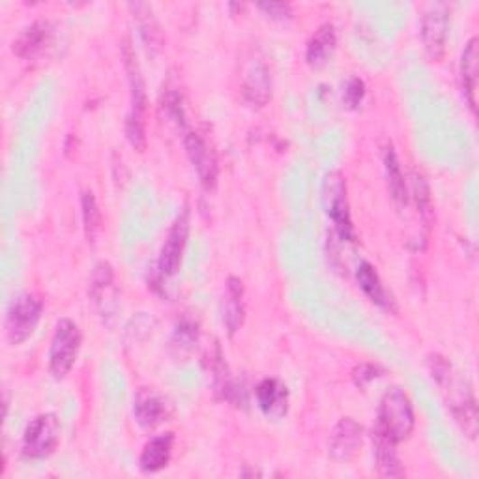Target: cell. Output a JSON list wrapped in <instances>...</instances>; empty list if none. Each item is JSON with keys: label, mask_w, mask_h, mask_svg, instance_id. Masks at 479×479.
Returning <instances> with one entry per match:
<instances>
[{"label": "cell", "mask_w": 479, "mask_h": 479, "mask_svg": "<svg viewBox=\"0 0 479 479\" xmlns=\"http://www.w3.org/2000/svg\"><path fill=\"white\" fill-rule=\"evenodd\" d=\"M364 428L358 421L352 418H343L330 437V456L336 461H350L358 453V447L362 446Z\"/></svg>", "instance_id": "obj_13"}, {"label": "cell", "mask_w": 479, "mask_h": 479, "mask_svg": "<svg viewBox=\"0 0 479 479\" xmlns=\"http://www.w3.org/2000/svg\"><path fill=\"white\" fill-rule=\"evenodd\" d=\"M51 24L47 21H36L31 27L24 29L14 41V53L21 59H32L51 41Z\"/></svg>", "instance_id": "obj_16"}, {"label": "cell", "mask_w": 479, "mask_h": 479, "mask_svg": "<svg viewBox=\"0 0 479 479\" xmlns=\"http://www.w3.org/2000/svg\"><path fill=\"white\" fill-rule=\"evenodd\" d=\"M322 205L326 216L334 221L341 238L345 240L355 238V226H352L348 200H346V184H345V176L341 172L334 170L324 179Z\"/></svg>", "instance_id": "obj_6"}, {"label": "cell", "mask_w": 479, "mask_h": 479, "mask_svg": "<svg viewBox=\"0 0 479 479\" xmlns=\"http://www.w3.org/2000/svg\"><path fill=\"white\" fill-rule=\"evenodd\" d=\"M124 64L128 71L130 88H132V111L125 120V137L132 143V146L139 152H143L146 146V90L144 81L135 60V55L130 45H124Z\"/></svg>", "instance_id": "obj_3"}, {"label": "cell", "mask_w": 479, "mask_h": 479, "mask_svg": "<svg viewBox=\"0 0 479 479\" xmlns=\"http://www.w3.org/2000/svg\"><path fill=\"white\" fill-rule=\"evenodd\" d=\"M184 144H186V152L189 156V161L198 174L200 184H203L207 189H212L217 182V161L210 146L207 144L203 137L193 132L186 134Z\"/></svg>", "instance_id": "obj_12"}, {"label": "cell", "mask_w": 479, "mask_h": 479, "mask_svg": "<svg viewBox=\"0 0 479 479\" xmlns=\"http://www.w3.org/2000/svg\"><path fill=\"white\" fill-rule=\"evenodd\" d=\"M195 343H197V327L193 324L182 322L179 327H176L174 337H172V346L174 348H180V352L184 348L191 350Z\"/></svg>", "instance_id": "obj_27"}, {"label": "cell", "mask_w": 479, "mask_h": 479, "mask_svg": "<svg viewBox=\"0 0 479 479\" xmlns=\"http://www.w3.org/2000/svg\"><path fill=\"white\" fill-rule=\"evenodd\" d=\"M223 322L231 336H235L244 324V285L238 277H229V280H226Z\"/></svg>", "instance_id": "obj_18"}, {"label": "cell", "mask_w": 479, "mask_h": 479, "mask_svg": "<svg viewBox=\"0 0 479 479\" xmlns=\"http://www.w3.org/2000/svg\"><path fill=\"white\" fill-rule=\"evenodd\" d=\"M427 364L442 391L444 393L451 391L447 401H451L453 416H456V419L461 423L465 435H468L474 440L477 435V409L470 390H463V381L456 378V373H453L446 358L433 355L427 358Z\"/></svg>", "instance_id": "obj_1"}, {"label": "cell", "mask_w": 479, "mask_h": 479, "mask_svg": "<svg viewBox=\"0 0 479 479\" xmlns=\"http://www.w3.org/2000/svg\"><path fill=\"white\" fill-rule=\"evenodd\" d=\"M364 96H365V85L360 78H350L345 92H343V102L348 109H358L364 102Z\"/></svg>", "instance_id": "obj_26"}, {"label": "cell", "mask_w": 479, "mask_h": 479, "mask_svg": "<svg viewBox=\"0 0 479 479\" xmlns=\"http://www.w3.org/2000/svg\"><path fill=\"white\" fill-rule=\"evenodd\" d=\"M60 440V421L55 414L36 416L23 435V453L31 459H45L57 449Z\"/></svg>", "instance_id": "obj_7"}, {"label": "cell", "mask_w": 479, "mask_h": 479, "mask_svg": "<svg viewBox=\"0 0 479 479\" xmlns=\"http://www.w3.org/2000/svg\"><path fill=\"white\" fill-rule=\"evenodd\" d=\"M130 10L134 12V17L137 21V27H139L141 38H143V41H144L148 51L150 53L161 51V47H163V32H161L160 23L154 17L152 6L144 5V3H135V5H130Z\"/></svg>", "instance_id": "obj_19"}, {"label": "cell", "mask_w": 479, "mask_h": 479, "mask_svg": "<svg viewBox=\"0 0 479 479\" xmlns=\"http://www.w3.org/2000/svg\"><path fill=\"white\" fill-rule=\"evenodd\" d=\"M43 304L41 299L34 294H19L12 299V304L6 311L5 332L10 345L17 346L27 341L41 318Z\"/></svg>", "instance_id": "obj_4"}, {"label": "cell", "mask_w": 479, "mask_h": 479, "mask_svg": "<svg viewBox=\"0 0 479 479\" xmlns=\"http://www.w3.org/2000/svg\"><path fill=\"white\" fill-rule=\"evenodd\" d=\"M113 283H115L113 266L109 263L96 264L90 283V294L96 299V304H102V301L106 304V299H109V290L113 289Z\"/></svg>", "instance_id": "obj_24"}, {"label": "cell", "mask_w": 479, "mask_h": 479, "mask_svg": "<svg viewBox=\"0 0 479 479\" xmlns=\"http://www.w3.org/2000/svg\"><path fill=\"white\" fill-rule=\"evenodd\" d=\"M189 235V210L186 208L176 221L172 223L170 231L165 238V244L161 247V255H160V272L165 277L174 275L180 270L182 264V253L188 242Z\"/></svg>", "instance_id": "obj_11"}, {"label": "cell", "mask_w": 479, "mask_h": 479, "mask_svg": "<svg viewBox=\"0 0 479 479\" xmlns=\"http://www.w3.org/2000/svg\"><path fill=\"white\" fill-rule=\"evenodd\" d=\"M479 62V47H477V38H472L466 47H465V53L461 59V81H463V92L466 102L472 109V113H475L477 107V68Z\"/></svg>", "instance_id": "obj_20"}, {"label": "cell", "mask_w": 479, "mask_h": 479, "mask_svg": "<svg viewBox=\"0 0 479 479\" xmlns=\"http://www.w3.org/2000/svg\"><path fill=\"white\" fill-rule=\"evenodd\" d=\"M81 330L79 326L69 318H62L57 324V330L51 341V350H49V371L55 378H64L78 362L79 348H81Z\"/></svg>", "instance_id": "obj_5"}, {"label": "cell", "mask_w": 479, "mask_h": 479, "mask_svg": "<svg viewBox=\"0 0 479 479\" xmlns=\"http://www.w3.org/2000/svg\"><path fill=\"white\" fill-rule=\"evenodd\" d=\"M356 277H358V283L362 287V290L365 292V296L374 301L376 306H381L384 309H390L391 308V298L386 290V287L382 285L381 281V275L376 273L374 266L369 264V263H362L358 266V272H356Z\"/></svg>", "instance_id": "obj_21"}, {"label": "cell", "mask_w": 479, "mask_h": 479, "mask_svg": "<svg viewBox=\"0 0 479 479\" xmlns=\"http://www.w3.org/2000/svg\"><path fill=\"white\" fill-rule=\"evenodd\" d=\"M172 446H174L172 433L154 437L144 446V449L141 453V459H139L141 470L144 474H156V472L163 470L170 463Z\"/></svg>", "instance_id": "obj_17"}, {"label": "cell", "mask_w": 479, "mask_h": 479, "mask_svg": "<svg viewBox=\"0 0 479 479\" xmlns=\"http://www.w3.org/2000/svg\"><path fill=\"white\" fill-rule=\"evenodd\" d=\"M414 431V410L409 395L393 388L390 390L378 407V419L374 433L386 437L388 440L401 444L410 438Z\"/></svg>", "instance_id": "obj_2"}, {"label": "cell", "mask_w": 479, "mask_h": 479, "mask_svg": "<svg viewBox=\"0 0 479 479\" xmlns=\"http://www.w3.org/2000/svg\"><path fill=\"white\" fill-rule=\"evenodd\" d=\"M81 207H83V223H85L87 240L90 244H94L99 231H102V212H99V208H97L96 197L92 191L83 193Z\"/></svg>", "instance_id": "obj_25"}, {"label": "cell", "mask_w": 479, "mask_h": 479, "mask_svg": "<svg viewBox=\"0 0 479 479\" xmlns=\"http://www.w3.org/2000/svg\"><path fill=\"white\" fill-rule=\"evenodd\" d=\"M134 414L143 428H156L172 416V402L152 388H141L134 401Z\"/></svg>", "instance_id": "obj_10"}, {"label": "cell", "mask_w": 479, "mask_h": 479, "mask_svg": "<svg viewBox=\"0 0 479 479\" xmlns=\"http://www.w3.org/2000/svg\"><path fill=\"white\" fill-rule=\"evenodd\" d=\"M336 45H337L336 27L330 23L322 24V27H318V31H315V34L311 36V40L308 43V51H306L308 64L315 69L324 68L334 57Z\"/></svg>", "instance_id": "obj_14"}, {"label": "cell", "mask_w": 479, "mask_h": 479, "mask_svg": "<svg viewBox=\"0 0 479 479\" xmlns=\"http://www.w3.org/2000/svg\"><path fill=\"white\" fill-rule=\"evenodd\" d=\"M373 440H374V457H376V466L381 475L384 477H399V475H405V470L401 468V461L397 456V449H395V442L388 440L386 437L373 433Z\"/></svg>", "instance_id": "obj_22"}, {"label": "cell", "mask_w": 479, "mask_h": 479, "mask_svg": "<svg viewBox=\"0 0 479 479\" xmlns=\"http://www.w3.org/2000/svg\"><path fill=\"white\" fill-rule=\"evenodd\" d=\"M259 8L263 12L268 14V17L277 19V21H289L292 17V8L289 5H277V3H270V5H259Z\"/></svg>", "instance_id": "obj_28"}, {"label": "cell", "mask_w": 479, "mask_h": 479, "mask_svg": "<svg viewBox=\"0 0 479 479\" xmlns=\"http://www.w3.org/2000/svg\"><path fill=\"white\" fill-rule=\"evenodd\" d=\"M257 401L261 410L268 418H283L289 407L287 386L275 378H264L257 386Z\"/></svg>", "instance_id": "obj_15"}, {"label": "cell", "mask_w": 479, "mask_h": 479, "mask_svg": "<svg viewBox=\"0 0 479 479\" xmlns=\"http://www.w3.org/2000/svg\"><path fill=\"white\" fill-rule=\"evenodd\" d=\"M449 31V6L435 3L423 14L421 21V40L425 53L431 60H440L446 53V41Z\"/></svg>", "instance_id": "obj_8"}, {"label": "cell", "mask_w": 479, "mask_h": 479, "mask_svg": "<svg viewBox=\"0 0 479 479\" xmlns=\"http://www.w3.org/2000/svg\"><path fill=\"white\" fill-rule=\"evenodd\" d=\"M242 96L251 107H264L272 99V78L270 69L261 59H249L242 69Z\"/></svg>", "instance_id": "obj_9"}, {"label": "cell", "mask_w": 479, "mask_h": 479, "mask_svg": "<svg viewBox=\"0 0 479 479\" xmlns=\"http://www.w3.org/2000/svg\"><path fill=\"white\" fill-rule=\"evenodd\" d=\"M384 169H386V179H388V188L391 191V197L397 205L405 207L409 200V189L405 182V174H402L399 158L395 154V150L388 144L384 148Z\"/></svg>", "instance_id": "obj_23"}, {"label": "cell", "mask_w": 479, "mask_h": 479, "mask_svg": "<svg viewBox=\"0 0 479 479\" xmlns=\"http://www.w3.org/2000/svg\"><path fill=\"white\" fill-rule=\"evenodd\" d=\"M376 371H378V367H374V365H360V367L356 369V373H355L356 382H358L360 386H365L367 382L374 381V378L378 376Z\"/></svg>", "instance_id": "obj_29"}]
</instances>
